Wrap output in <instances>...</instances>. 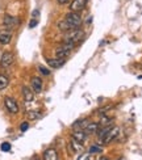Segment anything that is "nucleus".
Wrapping results in <instances>:
<instances>
[{"instance_id": "nucleus-1", "label": "nucleus", "mask_w": 142, "mask_h": 160, "mask_svg": "<svg viewBox=\"0 0 142 160\" xmlns=\"http://www.w3.org/2000/svg\"><path fill=\"white\" fill-rule=\"evenodd\" d=\"M63 20L70 26V29L80 28V25H82V16H80V13H76V12H69Z\"/></svg>"}, {"instance_id": "nucleus-2", "label": "nucleus", "mask_w": 142, "mask_h": 160, "mask_svg": "<svg viewBox=\"0 0 142 160\" xmlns=\"http://www.w3.org/2000/svg\"><path fill=\"white\" fill-rule=\"evenodd\" d=\"M74 48H75V43L63 41V43L55 50V58H58V59H66L67 57L70 55V52L72 51Z\"/></svg>"}, {"instance_id": "nucleus-3", "label": "nucleus", "mask_w": 142, "mask_h": 160, "mask_svg": "<svg viewBox=\"0 0 142 160\" xmlns=\"http://www.w3.org/2000/svg\"><path fill=\"white\" fill-rule=\"evenodd\" d=\"M82 36H83V32L80 30L79 28H76V29H71V30H69V32H66V36H65V39H63V41H66V42H72V43H75V45H76V42L80 41Z\"/></svg>"}, {"instance_id": "nucleus-4", "label": "nucleus", "mask_w": 142, "mask_h": 160, "mask_svg": "<svg viewBox=\"0 0 142 160\" xmlns=\"http://www.w3.org/2000/svg\"><path fill=\"white\" fill-rule=\"evenodd\" d=\"M118 134H120V128H118V126H112L111 130L104 135L103 139H101V143L108 144V143H111L112 141H116Z\"/></svg>"}, {"instance_id": "nucleus-5", "label": "nucleus", "mask_w": 142, "mask_h": 160, "mask_svg": "<svg viewBox=\"0 0 142 160\" xmlns=\"http://www.w3.org/2000/svg\"><path fill=\"white\" fill-rule=\"evenodd\" d=\"M13 62H15V57H13V54L11 51H5L3 52L2 58H0V66H2L3 68H8L11 67V66L13 64Z\"/></svg>"}, {"instance_id": "nucleus-6", "label": "nucleus", "mask_w": 142, "mask_h": 160, "mask_svg": "<svg viewBox=\"0 0 142 160\" xmlns=\"http://www.w3.org/2000/svg\"><path fill=\"white\" fill-rule=\"evenodd\" d=\"M4 106L7 108V110H8L9 113H12V114H17L18 113V104L15 98L12 97H5L4 98Z\"/></svg>"}, {"instance_id": "nucleus-7", "label": "nucleus", "mask_w": 142, "mask_h": 160, "mask_svg": "<svg viewBox=\"0 0 142 160\" xmlns=\"http://www.w3.org/2000/svg\"><path fill=\"white\" fill-rule=\"evenodd\" d=\"M87 5V0H71L70 3V12L80 13Z\"/></svg>"}, {"instance_id": "nucleus-8", "label": "nucleus", "mask_w": 142, "mask_h": 160, "mask_svg": "<svg viewBox=\"0 0 142 160\" xmlns=\"http://www.w3.org/2000/svg\"><path fill=\"white\" fill-rule=\"evenodd\" d=\"M42 159L44 160H59V156H58V152L55 148H47L44 151Z\"/></svg>"}, {"instance_id": "nucleus-9", "label": "nucleus", "mask_w": 142, "mask_h": 160, "mask_svg": "<svg viewBox=\"0 0 142 160\" xmlns=\"http://www.w3.org/2000/svg\"><path fill=\"white\" fill-rule=\"evenodd\" d=\"M30 84H32V88L34 93H39L42 91V80L38 76H33L30 80Z\"/></svg>"}, {"instance_id": "nucleus-10", "label": "nucleus", "mask_w": 142, "mask_h": 160, "mask_svg": "<svg viewBox=\"0 0 142 160\" xmlns=\"http://www.w3.org/2000/svg\"><path fill=\"white\" fill-rule=\"evenodd\" d=\"M12 41V33L9 30H0V43L8 45Z\"/></svg>"}, {"instance_id": "nucleus-11", "label": "nucleus", "mask_w": 142, "mask_h": 160, "mask_svg": "<svg viewBox=\"0 0 142 160\" xmlns=\"http://www.w3.org/2000/svg\"><path fill=\"white\" fill-rule=\"evenodd\" d=\"M23 97H24V100L26 102H30V101H33L34 100V92H33L29 87H26V85H24L23 87Z\"/></svg>"}, {"instance_id": "nucleus-12", "label": "nucleus", "mask_w": 142, "mask_h": 160, "mask_svg": "<svg viewBox=\"0 0 142 160\" xmlns=\"http://www.w3.org/2000/svg\"><path fill=\"white\" fill-rule=\"evenodd\" d=\"M99 128H100L99 123H96V122H88V125H87L83 130H84L86 134L88 135V134H95V132H97Z\"/></svg>"}, {"instance_id": "nucleus-13", "label": "nucleus", "mask_w": 142, "mask_h": 160, "mask_svg": "<svg viewBox=\"0 0 142 160\" xmlns=\"http://www.w3.org/2000/svg\"><path fill=\"white\" fill-rule=\"evenodd\" d=\"M72 139H75V141L79 143H83L87 139V134L84 132V130H75L72 134Z\"/></svg>"}, {"instance_id": "nucleus-14", "label": "nucleus", "mask_w": 142, "mask_h": 160, "mask_svg": "<svg viewBox=\"0 0 142 160\" xmlns=\"http://www.w3.org/2000/svg\"><path fill=\"white\" fill-rule=\"evenodd\" d=\"M47 64H49L51 68H60L65 64V59H58V58L47 59Z\"/></svg>"}, {"instance_id": "nucleus-15", "label": "nucleus", "mask_w": 142, "mask_h": 160, "mask_svg": "<svg viewBox=\"0 0 142 160\" xmlns=\"http://www.w3.org/2000/svg\"><path fill=\"white\" fill-rule=\"evenodd\" d=\"M90 122V119L88 118H83V119H78L76 122H74L72 125V129H75V130H83L87 125H88Z\"/></svg>"}, {"instance_id": "nucleus-16", "label": "nucleus", "mask_w": 142, "mask_h": 160, "mask_svg": "<svg viewBox=\"0 0 142 160\" xmlns=\"http://www.w3.org/2000/svg\"><path fill=\"white\" fill-rule=\"evenodd\" d=\"M18 24V20L16 17H12V16H8L7 15L4 17V25L7 28H13V26H16Z\"/></svg>"}, {"instance_id": "nucleus-17", "label": "nucleus", "mask_w": 142, "mask_h": 160, "mask_svg": "<svg viewBox=\"0 0 142 160\" xmlns=\"http://www.w3.org/2000/svg\"><path fill=\"white\" fill-rule=\"evenodd\" d=\"M8 84H9V80H8V78L4 76V75H0V91L5 89L7 87H8Z\"/></svg>"}, {"instance_id": "nucleus-18", "label": "nucleus", "mask_w": 142, "mask_h": 160, "mask_svg": "<svg viewBox=\"0 0 142 160\" xmlns=\"http://www.w3.org/2000/svg\"><path fill=\"white\" fill-rule=\"evenodd\" d=\"M71 147H74L72 148V151L74 152H78V151H82V143H79V142H76L75 141V139H72V141H71Z\"/></svg>"}, {"instance_id": "nucleus-19", "label": "nucleus", "mask_w": 142, "mask_h": 160, "mask_svg": "<svg viewBox=\"0 0 142 160\" xmlns=\"http://www.w3.org/2000/svg\"><path fill=\"white\" fill-rule=\"evenodd\" d=\"M39 116H41V113H39L38 110L28 112V118H29V119H37V118H39Z\"/></svg>"}, {"instance_id": "nucleus-20", "label": "nucleus", "mask_w": 142, "mask_h": 160, "mask_svg": "<svg viewBox=\"0 0 142 160\" xmlns=\"http://www.w3.org/2000/svg\"><path fill=\"white\" fill-rule=\"evenodd\" d=\"M38 70H39V72H41L42 75H45V76H49V75H50V71L47 70V68H45L44 66H38Z\"/></svg>"}, {"instance_id": "nucleus-21", "label": "nucleus", "mask_w": 142, "mask_h": 160, "mask_svg": "<svg viewBox=\"0 0 142 160\" xmlns=\"http://www.w3.org/2000/svg\"><path fill=\"white\" fill-rule=\"evenodd\" d=\"M100 151H101V147H99V146H92L90 148V154H95V152H100Z\"/></svg>"}, {"instance_id": "nucleus-22", "label": "nucleus", "mask_w": 142, "mask_h": 160, "mask_svg": "<svg viewBox=\"0 0 142 160\" xmlns=\"http://www.w3.org/2000/svg\"><path fill=\"white\" fill-rule=\"evenodd\" d=\"M9 150H11V144L9 143L5 142V143L2 144V151H9Z\"/></svg>"}, {"instance_id": "nucleus-23", "label": "nucleus", "mask_w": 142, "mask_h": 160, "mask_svg": "<svg viewBox=\"0 0 142 160\" xmlns=\"http://www.w3.org/2000/svg\"><path fill=\"white\" fill-rule=\"evenodd\" d=\"M28 128H29V123H28V122H23L20 130H21V131H26V130H28Z\"/></svg>"}, {"instance_id": "nucleus-24", "label": "nucleus", "mask_w": 142, "mask_h": 160, "mask_svg": "<svg viewBox=\"0 0 142 160\" xmlns=\"http://www.w3.org/2000/svg\"><path fill=\"white\" fill-rule=\"evenodd\" d=\"M37 24H38V20H37V18H32V21H30V24H29V28H34Z\"/></svg>"}, {"instance_id": "nucleus-25", "label": "nucleus", "mask_w": 142, "mask_h": 160, "mask_svg": "<svg viewBox=\"0 0 142 160\" xmlns=\"http://www.w3.org/2000/svg\"><path fill=\"white\" fill-rule=\"evenodd\" d=\"M57 3L60 4V5H65V4H69L70 0H57Z\"/></svg>"}, {"instance_id": "nucleus-26", "label": "nucleus", "mask_w": 142, "mask_h": 160, "mask_svg": "<svg viewBox=\"0 0 142 160\" xmlns=\"http://www.w3.org/2000/svg\"><path fill=\"white\" fill-rule=\"evenodd\" d=\"M99 160H109V159H108V158H107V156H103V158H100V159H99Z\"/></svg>"}, {"instance_id": "nucleus-27", "label": "nucleus", "mask_w": 142, "mask_h": 160, "mask_svg": "<svg viewBox=\"0 0 142 160\" xmlns=\"http://www.w3.org/2000/svg\"><path fill=\"white\" fill-rule=\"evenodd\" d=\"M33 160H39V159L38 158H33Z\"/></svg>"}, {"instance_id": "nucleus-28", "label": "nucleus", "mask_w": 142, "mask_h": 160, "mask_svg": "<svg viewBox=\"0 0 142 160\" xmlns=\"http://www.w3.org/2000/svg\"><path fill=\"white\" fill-rule=\"evenodd\" d=\"M118 160H123V158H120V159H118Z\"/></svg>"}]
</instances>
